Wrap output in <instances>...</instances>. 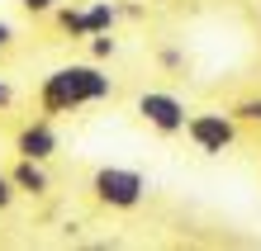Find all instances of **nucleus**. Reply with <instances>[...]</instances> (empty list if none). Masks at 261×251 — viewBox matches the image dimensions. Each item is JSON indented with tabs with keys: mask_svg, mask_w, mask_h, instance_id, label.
<instances>
[{
	"mask_svg": "<svg viewBox=\"0 0 261 251\" xmlns=\"http://www.w3.org/2000/svg\"><path fill=\"white\" fill-rule=\"evenodd\" d=\"M114 95V81L105 76L95 62H71V67H57L43 76L38 86V109L48 119H62V114H76L86 104H100Z\"/></svg>",
	"mask_w": 261,
	"mask_h": 251,
	"instance_id": "nucleus-1",
	"label": "nucleus"
},
{
	"mask_svg": "<svg viewBox=\"0 0 261 251\" xmlns=\"http://www.w3.org/2000/svg\"><path fill=\"white\" fill-rule=\"evenodd\" d=\"M90 194H95L105 209L128 213V209H138V204L147 199V176L133 171V166H100L95 176H90Z\"/></svg>",
	"mask_w": 261,
	"mask_h": 251,
	"instance_id": "nucleus-2",
	"label": "nucleus"
},
{
	"mask_svg": "<svg viewBox=\"0 0 261 251\" xmlns=\"http://www.w3.org/2000/svg\"><path fill=\"white\" fill-rule=\"evenodd\" d=\"M186 137H190V147L199 156H223V152H233L238 147V114L233 109H199V114H190L186 123Z\"/></svg>",
	"mask_w": 261,
	"mask_h": 251,
	"instance_id": "nucleus-3",
	"label": "nucleus"
},
{
	"mask_svg": "<svg viewBox=\"0 0 261 251\" xmlns=\"http://www.w3.org/2000/svg\"><path fill=\"white\" fill-rule=\"evenodd\" d=\"M133 114L143 119L152 133H162V137L186 133V123H190V109H186V100H180L176 90H143L138 104H133Z\"/></svg>",
	"mask_w": 261,
	"mask_h": 251,
	"instance_id": "nucleus-4",
	"label": "nucleus"
},
{
	"mask_svg": "<svg viewBox=\"0 0 261 251\" xmlns=\"http://www.w3.org/2000/svg\"><path fill=\"white\" fill-rule=\"evenodd\" d=\"M14 152L19 156H34V161H48V156L57 152V128H53V119L43 114L34 123H24L19 133H14Z\"/></svg>",
	"mask_w": 261,
	"mask_h": 251,
	"instance_id": "nucleus-5",
	"label": "nucleus"
},
{
	"mask_svg": "<svg viewBox=\"0 0 261 251\" xmlns=\"http://www.w3.org/2000/svg\"><path fill=\"white\" fill-rule=\"evenodd\" d=\"M10 176H14V185H19V194H34V199H43V194L53 190L48 166H43V161H34V156H19V161L10 166Z\"/></svg>",
	"mask_w": 261,
	"mask_h": 251,
	"instance_id": "nucleus-6",
	"label": "nucleus"
},
{
	"mask_svg": "<svg viewBox=\"0 0 261 251\" xmlns=\"http://www.w3.org/2000/svg\"><path fill=\"white\" fill-rule=\"evenodd\" d=\"M53 19H57V29H62L67 38H90L95 34V29H90V10H81V5H57Z\"/></svg>",
	"mask_w": 261,
	"mask_h": 251,
	"instance_id": "nucleus-7",
	"label": "nucleus"
},
{
	"mask_svg": "<svg viewBox=\"0 0 261 251\" xmlns=\"http://www.w3.org/2000/svg\"><path fill=\"white\" fill-rule=\"evenodd\" d=\"M90 29H95V34H105V29H114V19H119V10L110 5V0H90Z\"/></svg>",
	"mask_w": 261,
	"mask_h": 251,
	"instance_id": "nucleus-8",
	"label": "nucleus"
},
{
	"mask_svg": "<svg viewBox=\"0 0 261 251\" xmlns=\"http://www.w3.org/2000/svg\"><path fill=\"white\" fill-rule=\"evenodd\" d=\"M86 43H90V57H95V62H105V57H114V52H119V43H114V29H105V34H90Z\"/></svg>",
	"mask_w": 261,
	"mask_h": 251,
	"instance_id": "nucleus-9",
	"label": "nucleus"
},
{
	"mask_svg": "<svg viewBox=\"0 0 261 251\" xmlns=\"http://www.w3.org/2000/svg\"><path fill=\"white\" fill-rule=\"evenodd\" d=\"M233 114H238V123H256V128H261V95L238 100V104H233Z\"/></svg>",
	"mask_w": 261,
	"mask_h": 251,
	"instance_id": "nucleus-10",
	"label": "nucleus"
},
{
	"mask_svg": "<svg viewBox=\"0 0 261 251\" xmlns=\"http://www.w3.org/2000/svg\"><path fill=\"white\" fill-rule=\"evenodd\" d=\"M14 199H19V185H14V176H10V171H0V213H5Z\"/></svg>",
	"mask_w": 261,
	"mask_h": 251,
	"instance_id": "nucleus-11",
	"label": "nucleus"
},
{
	"mask_svg": "<svg viewBox=\"0 0 261 251\" xmlns=\"http://www.w3.org/2000/svg\"><path fill=\"white\" fill-rule=\"evenodd\" d=\"M14 5H19L24 14H53V10H57V0H14Z\"/></svg>",
	"mask_w": 261,
	"mask_h": 251,
	"instance_id": "nucleus-12",
	"label": "nucleus"
},
{
	"mask_svg": "<svg viewBox=\"0 0 261 251\" xmlns=\"http://www.w3.org/2000/svg\"><path fill=\"white\" fill-rule=\"evenodd\" d=\"M10 43H14V24H5V19H0V52H5Z\"/></svg>",
	"mask_w": 261,
	"mask_h": 251,
	"instance_id": "nucleus-13",
	"label": "nucleus"
},
{
	"mask_svg": "<svg viewBox=\"0 0 261 251\" xmlns=\"http://www.w3.org/2000/svg\"><path fill=\"white\" fill-rule=\"evenodd\" d=\"M10 104H14V86L0 81V109H10Z\"/></svg>",
	"mask_w": 261,
	"mask_h": 251,
	"instance_id": "nucleus-14",
	"label": "nucleus"
}]
</instances>
